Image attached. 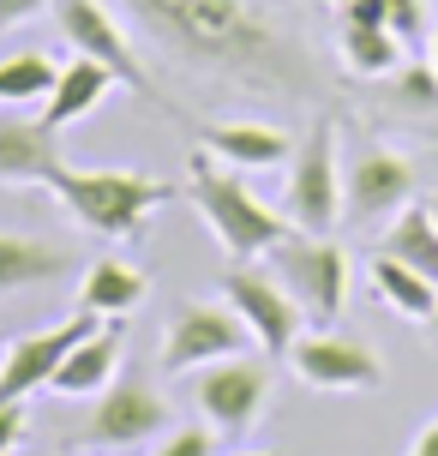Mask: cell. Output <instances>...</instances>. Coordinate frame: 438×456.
Listing matches in <instances>:
<instances>
[{"label":"cell","mask_w":438,"mask_h":456,"mask_svg":"<svg viewBox=\"0 0 438 456\" xmlns=\"http://www.w3.org/2000/svg\"><path fill=\"white\" fill-rule=\"evenodd\" d=\"M150 30L174 54H192L205 67L247 78V85H306L300 48L282 37L277 24L264 19L247 0H133Z\"/></svg>","instance_id":"1"},{"label":"cell","mask_w":438,"mask_h":456,"mask_svg":"<svg viewBox=\"0 0 438 456\" xmlns=\"http://www.w3.org/2000/svg\"><path fill=\"white\" fill-rule=\"evenodd\" d=\"M186 199L199 205V216L210 223L216 247L229 252V258H271V247H282L295 234V223L282 210L258 205V192L240 181V168L216 162L205 144H199V157L186 168Z\"/></svg>","instance_id":"2"},{"label":"cell","mask_w":438,"mask_h":456,"mask_svg":"<svg viewBox=\"0 0 438 456\" xmlns=\"http://www.w3.org/2000/svg\"><path fill=\"white\" fill-rule=\"evenodd\" d=\"M48 192L61 199V210H67L72 223L102 234V240L139 234L174 199V186L157 181V175H133V168H67V162L54 168Z\"/></svg>","instance_id":"3"},{"label":"cell","mask_w":438,"mask_h":456,"mask_svg":"<svg viewBox=\"0 0 438 456\" xmlns=\"http://www.w3.org/2000/svg\"><path fill=\"white\" fill-rule=\"evenodd\" d=\"M271 271L282 276V289L295 295V306L306 313V324H330L343 319L348 306V252L337 240H324V234H288L282 247H271Z\"/></svg>","instance_id":"4"},{"label":"cell","mask_w":438,"mask_h":456,"mask_svg":"<svg viewBox=\"0 0 438 456\" xmlns=\"http://www.w3.org/2000/svg\"><path fill=\"white\" fill-rule=\"evenodd\" d=\"M54 24H61V37H67L72 54H91L96 67L115 72V85H133L144 102L168 109V96H162V85L150 78L144 54L126 43V30L109 19V6H102V0H54Z\"/></svg>","instance_id":"5"},{"label":"cell","mask_w":438,"mask_h":456,"mask_svg":"<svg viewBox=\"0 0 438 456\" xmlns=\"http://www.w3.org/2000/svg\"><path fill=\"white\" fill-rule=\"evenodd\" d=\"M288 223L300 234H330L343 223V168H337V126L312 120L288 162Z\"/></svg>","instance_id":"6"},{"label":"cell","mask_w":438,"mask_h":456,"mask_svg":"<svg viewBox=\"0 0 438 456\" xmlns=\"http://www.w3.org/2000/svg\"><path fill=\"white\" fill-rule=\"evenodd\" d=\"M223 295H229V306L247 319V330H253V342L264 354H288V348L306 337V313H300L295 295L282 289V276L258 271L253 258H234L229 271H223Z\"/></svg>","instance_id":"7"},{"label":"cell","mask_w":438,"mask_h":456,"mask_svg":"<svg viewBox=\"0 0 438 456\" xmlns=\"http://www.w3.org/2000/svg\"><path fill=\"white\" fill-rule=\"evenodd\" d=\"M192 396H199L205 427H216V433H253L264 403H271V366L253 361V354L210 361V366H199Z\"/></svg>","instance_id":"8"},{"label":"cell","mask_w":438,"mask_h":456,"mask_svg":"<svg viewBox=\"0 0 438 456\" xmlns=\"http://www.w3.org/2000/svg\"><path fill=\"white\" fill-rule=\"evenodd\" d=\"M247 319L234 306H216V300H192L181 306L168 330H162V372H199L210 361H229V354H247Z\"/></svg>","instance_id":"9"},{"label":"cell","mask_w":438,"mask_h":456,"mask_svg":"<svg viewBox=\"0 0 438 456\" xmlns=\"http://www.w3.org/2000/svg\"><path fill=\"white\" fill-rule=\"evenodd\" d=\"M157 433H168V403L139 379H115L96 396L91 420L78 427V444L85 451H133V444H144Z\"/></svg>","instance_id":"10"},{"label":"cell","mask_w":438,"mask_h":456,"mask_svg":"<svg viewBox=\"0 0 438 456\" xmlns=\"http://www.w3.org/2000/svg\"><path fill=\"white\" fill-rule=\"evenodd\" d=\"M96 313H72L67 324H54V330H30V337H12V348L0 354V403H24V396H36V390H48V379L61 372V361H67L78 342L96 330Z\"/></svg>","instance_id":"11"},{"label":"cell","mask_w":438,"mask_h":456,"mask_svg":"<svg viewBox=\"0 0 438 456\" xmlns=\"http://www.w3.org/2000/svg\"><path fill=\"white\" fill-rule=\"evenodd\" d=\"M288 366H295L300 385L312 390H378L385 385V361L372 354L367 342L337 337V330H312L288 348Z\"/></svg>","instance_id":"12"},{"label":"cell","mask_w":438,"mask_h":456,"mask_svg":"<svg viewBox=\"0 0 438 456\" xmlns=\"http://www.w3.org/2000/svg\"><path fill=\"white\" fill-rule=\"evenodd\" d=\"M415 162L402 151H361L343 175V216L348 223H378V216H396L402 205H415Z\"/></svg>","instance_id":"13"},{"label":"cell","mask_w":438,"mask_h":456,"mask_svg":"<svg viewBox=\"0 0 438 456\" xmlns=\"http://www.w3.org/2000/svg\"><path fill=\"white\" fill-rule=\"evenodd\" d=\"M216 162H229V168H282V162H295V138L282 133V126H264V120H223V126H205L199 133Z\"/></svg>","instance_id":"14"},{"label":"cell","mask_w":438,"mask_h":456,"mask_svg":"<svg viewBox=\"0 0 438 456\" xmlns=\"http://www.w3.org/2000/svg\"><path fill=\"white\" fill-rule=\"evenodd\" d=\"M61 168V144L48 120H24V114H0V181H30L48 186Z\"/></svg>","instance_id":"15"},{"label":"cell","mask_w":438,"mask_h":456,"mask_svg":"<svg viewBox=\"0 0 438 456\" xmlns=\"http://www.w3.org/2000/svg\"><path fill=\"white\" fill-rule=\"evenodd\" d=\"M120 354H126L120 324H96L91 337L61 361V372L48 379V390H54V396H91V390H109L115 372H120Z\"/></svg>","instance_id":"16"},{"label":"cell","mask_w":438,"mask_h":456,"mask_svg":"<svg viewBox=\"0 0 438 456\" xmlns=\"http://www.w3.org/2000/svg\"><path fill=\"white\" fill-rule=\"evenodd\" d=\"M67 271H72V252L61 240H36V234H6L0 228V295H24V289L61 282Z\"/></svg>","instance_id":"17"},{"label":"cell","mask_w":438,"mask_h":456,"mask_svg":"<svg viewBox=\"0 0 438 456\" xmlns=\"http://www.w3.org/2000/svg\"><path fill=\"white\" fill-rule=\"evenodd\" d=\"M109 91H115V72L96 67L91 54H72L67 67H61V78H54V91L43 96V120L61 133V126H72V120H85V114L102 109Z\"/></svg>","instance_id":"18"},{"label":"cell","mask_w":438,"mask_h":456,"mask_svg":"<svg viewBox=\"0 0 438 456\" xmlns=\"http://www.w3.org/2000/svg\"><path fill=\"white\" fill-rule=\"evenodd\" d=\"M144 295H150V276L139 265H126V258H96L91 271L78 276V306L96 313V319H126V313H139Z\"/></svg>","instance_id":"19"},{"label":"cell","mask_w":438,"mask_h":456,"mask_svg":"<svg viewBox=\"0 0 438 456\" xmlns=\"http://www.w3.org/2000/svg\"><path fill=\"white\" fill-rule=\"evenodd\" d=\"M378 252H391L396 265H409V271H420L426 282H438V216H433V205H402L396 210V223H391V234H385Z\"/></svg>","instance_id":"20"},{"label":"cell","mask_w":438,"mask_h":456,"mask_svg":"<svg viewBox=\"0 0 438 456\" xmlns=\"http://www.w3.org/2000/svg\"><path fill=\"white\" fill-rule=\"evenodd\" d=\"M372 289H378V300L391 306V313H402V319L426 324L438 306V282H426L420 271H409V265H396L391 252H378L372 258Z\"/></svg>","instance_id":"21"},{"label":"cell","mask_w":438,"mask_h":456,"mask_svg":"<svg viewBox=\"0 0 438 456\" xmlns=\"http://www.w3.org/2000/svg\"><path fill=\"white\" fill-rule=\"evenodd\" d=\"M402 37L378 30V24H343V67L361 78H396L402 72Z\"/></svg>","instance_id":"22"},{"label":"cell","mask_w":438,"mask_h":456,"mask_svg":"<svg viewBox=\"0 0 438 456\" xmlns=\"http://www.w3.org/2000/svg\"><path fill=\"white\" fill-rule=\"evenodd\" d=\"M54 78H61V67L36 48H24L12 61H0V102H43L54 91Z\"/></svg>","instance_id":"23"},{"label":"cell","mask_w":438,"mask_h":456,"mask_svg":"<svg viewBox=\"0 0 438 456\" xmlns=\"http://www.w3.org/2000/svg\"><path fill=\"white\" fill-rule=\"evenodd\" d=\"M420 24H426V0H385V30H391V37L415 43Z\"/></svg>","instance_id":"24"},{"label":"cell","mask_w":438,"mask_h":456,"mask_svg":"<svg viewBox=\"0 0 438 456\" xmlns=\"http://www.w3.org/2000/svg\"><path fill=\"white\" fill-rule=\"evenodd\" d=\"M157 456H216V427H181L162 438Z\"/></svg>","instance_id":"25"},{"label":"cell","mask_w":438,"mask_h":456,"mask_svg":"<svg viewBox=\"0 0 438 456\" xmlns=\"http://www.w3.org/2000/svg\"><path fill=\"white\" fill-rule=\"evenodd\" d=\"M396 91H402V102H426V109H438V72L433 67H409L402 78H396Z\"/></svg>","instance_id":"26"},{"label":"cell","mask_w":438,"mask_h":456,"mask_svg":"<svg viewBox=\"0 0 438 456\" xmlns=\"http://www.w3.org/2000/svg\"><path fill=\"white\" fill-rule=\"evenodd\" d=\"M24 444V403H0V456Z\"/></svg>","instance_id":"27"},{"label":"cell","mask_w":438,"mask_h":456,"mask_svg":"<svg viewBox=\"0 0 438 456\" xmlns=\"http://www.w3.org/2000/svg\"><path fill=\"white\" fill-rule=\"evenodd\" d=\"M43 6H54V0H0V30H12V24L36 19Z\"/></svg>","instance_id":"28"},{"label":"cell","mask_w":438,"mask_h":456,"mask_svg":"<svg viewBox=\"0 0 438 456\" xmlns=\"http://www.w3.org/2000/svg\"><path fill=\"white\" fill-rule=\"evenodd\" d=\"M409 456H438V414H433V420H426V427L415 433V444H409Z\"/></svg>","instance_id":"29"},{"label":"cell","mask_w":438,"mask_h":456,"mask_svg":"<svg viewBox=\"0 0 438 456\" xmlns=\"http://www.w3.org/2000/svg\"><path fill=\"white\" fill-rule=\"evenodd\" d=\"M426 342L438 348V306H433V319H426Z\"/></svg>","instance_id":"30"},{"label":"cell","mask_w":438,"mask_h":456,"mask_svg":"<svg viewBox=\"0 0 438 456\" xmlns=\"http://www.w3.org/2000/svg\"><path fill=\"white\" fill-rule=\"evenodd\" d=\"M234 456H277V451H234Z\"/></svg>","instance_id":"31"},{"label":"cell","mask_w":438,"mask_h":456,"mask_svg":"<svg viewBox=\"0 0 438 456\" xmlns=\"http://www.w3.org/2000/svg\"><path fill=\"white\" fill-rule=\"evenodd\" d=\"M433 72H438V30H433Z\"/></svg>","instance_id":"32"},{"label":"cell","mask_w":438,"mask_h":456,"mask_svg":"<svg viewBox=\"0 0 438 456\" xmlns=\"http://www.w3.org/2000/svg\"><path fill=\"white\" fill-rule=\"evenodd\" d=\"M426 205H433V216H438V192H433V199H426Z\"/></svg>","instance_id":"33"},{"label":"cell","mask_w":438,"mask_h":456,"mask_svg":"<svg viewBox=\"0 0 438 456\" xmlns=\"http://www.w3.org/2000/svg\"><path fill=\"white\" fill-rule=\"evenodd\" d=\"M85 456H91V451H85Z\"/></svg>","instance_id":"34"}]
</instances>
